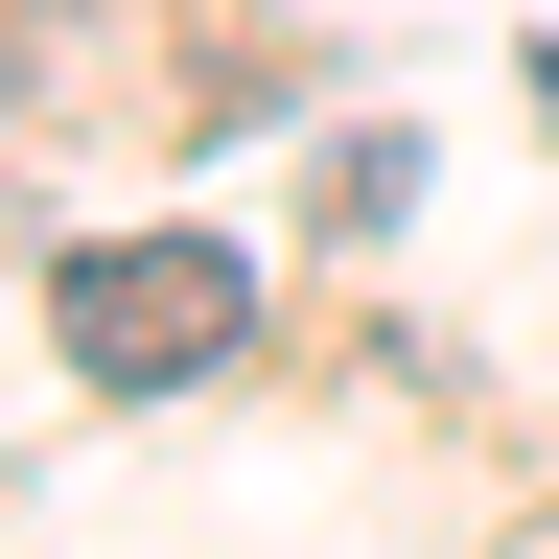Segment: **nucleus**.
<instances>
[{"label":"nucleus","instance_id":"nucleus-1","mask_svg":"<svg viewBox=\"0 0 559 559\" xmlns=\"http://www.w3.org/2000/svg\"><path fill=\"white\" fill-rule=\"evenodd\" d=\"M234 326H257V280L210 257V234H117V257H70V373H94V396H187V373H234Z\"/></svg>","mask_w":559,"mask_h":559}]
</instances>
